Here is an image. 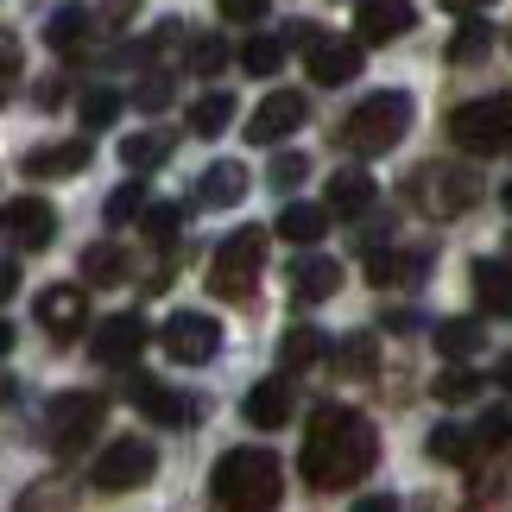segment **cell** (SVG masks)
<instances>
[{
  "label": "cell",
  "instance_id": "45",
  "mask_svg": "<svg viewBox=\"0 0 512 512\" xmlns=\"http://www.w3.org/2000/svg\"><path fill=\"white\" fill-rule=\"evenodd\" d=\"M133 13H140V0H108V7H102V19H108L114 32H127V19H133Z\"/></svg>",
  "mask_w": 512,
  "mask_h": 512
},
{
  "label": "cell",
  "instance_id": "40",
  "mask_svg": "<svg viewBox=\"0 0 512 512\" xmlns=\"http://www.w3.org/2000/svg\"><path fill=\"white\" fill-rule=\"evenodd\" d=\"M171 95H177V83H171V76H165V70H152V76H146V83H140V89H133V108H146V114H159V108L171 102Z\"/></svg>",
  "mask_w": 512,
  "mask_h": 512
},
{
  "label": "cell",
  "instance_id": "14",
  "mask_svg": "<svg viewBox=\"0 0 512 512\" xmlns=\"http://www.w3.org/2000/svg\"><path fill=\"white\" fill-rule=\"evenodd\" d=\"M32 310H38V323H45L51 336H76V329L89 323V298H83V285H45Z\"/></svg>",
  "mask_w": 512,
  "mask_h": 512
},
{
  "label": "cell",
  "instance_id": "33",
  "mask_svg": "<svg viewBox=\"0 0 512 512\" xmlns=\"http://www.w3.org/2000/svg\"><path fill=\"white\" fill-rule=\"evenodd\" d=\"M247 76H279L285 70V38H253V45L241 51Z\"/></svg>",
  "mask_w": 512,
  "mask_h": 512
},
{
  "label": "cell",
  "instance_id": "7",
  "mask_svg": "<svg viewBox=\"0 0 512 512\" xmlns=\"http://www.w3.org/2000/svg\"><path fill=\"white\" fill-rule=\"evenodd\" d=\"M102 418H108L102 392H57L51 411H45V443L57 456H70V449H83L95 430H102Z\"/></svg>",
  "mask_w": 512,
  "mask_h": 512
},
{
  "label": "cell",
  "instance_id": "2",
  "mask_svg": "<svg viewBox=\"0 0 512 512\" xmlns=\"http://www.w3.org/2000/svg\"><path fill=\"white\" fill-rule=\"evenodd\" d=\"M285 494V468L272 449H228L209 475V506L215 512H272Z\"/></svg>",
  "mask_w": 512,
  "mask_h": 512
},
{
  "label": "cell",
  "instance_id": "38",
  "mask_svg": "<svg viewBox=\"0 0 512 512\" xmlns=\"http://www.w3.org/2000/svg\"><path fill=\"white\" fill-rule=\"evenodd\" d=\"M266 177H272V190L285 196V190H298L304 177H310V159H304V152H279V159H272V171H266Z\"/></svg>",
  "mask_w": 512,
  "mask_h": 512
},
{
  "label": "cell",
  "instance_id": "6",
  "mask_svg": "<svg viewBox=\"0 0 512 512\" xmlns=\"http://www.w3.org/2000/svg\"><path fill=\"white\" fill-rule=\"evenodd\" d=\"M411 203L424 215H437V222H449V215L481 203V177L462 171V165H418L411 171Z\"/></svg>",
  "mask_w": 512,
  "mask_h": 512
},
{
  "label": "cell",
  "instance_id": "48",
  "mask_svg": "<svg viewBox=\"0 0 512 512\" xmlns=\"http://www.w3.org/2000/svg\"><path fill=\"white\" fill-rule=\"evenodd\" d=\"M13 285H19V260L0 266V298H13Z\"/></svg>",
  "mask_w": 512,
  "mask_h": 512
},
{
  "label": "cell",
  "instance_id": "41",
  "mask_svg": "<svg viewBox=\"0 0 512 512\" xmlns=\"http://www.w3.org/2000/svg\"><path fill=\"white\" fill-rule=\"evenodd\" d=\"M190 70H196V76H222V70H228V45H222V38H196Z\"/></svg>",
  "mask_w": 512,
  "mask_h": 512
},
{
  "label": "cell",
  "instance_id": "26",
  "mask_svg": "<svg viewBox=\"0 0 512 512\" xmlns=\"http://www.w3.org/2000/svg\"><path fill=\"white\" fill-rule=\"evenodd\" d=\"M430 336H437V354H449V361H468V354H475L481 342H487V329L481 323H468V317H449V323H437V329H430Z\"/></svg>",
  "mask_w": 512,
  "mask_h": 512
},
{
  "label": "cell",
  "instance_id": "42",
  "mask_svg": "<svg viewBox=\"0 0 512 512\" xmlns=\"http://www.w3.org/2000/svg\"><path fill=\"white\" fill-rule=\"evenodd\" d=\"M215 13H222L228 26H260L272 13V0H215Z\"/></svg>",
  "mask_w": 512,
  "mask_h": 512
},
{
  "label": "cell",
  "instance_id": "21",
  "mask_svg": "<svg viewBox=\"0 0 512 512\" xmlns=\"http://www.w3.org/2000/svg\"><path fill=\"white\" fill-rule=\"evenodd\" d=\"M171 146H177V133H165V127H152V133H127V140H121V165H127L133 177H146L152 165H165V159H171Z\"/></svg>",
  "mask_w": 512,
  "mask_h": 512
},
{
  "label": "cell",
  "instance_id": "15",
  "mask_svg": "<svg viewBox=\"0 0 512 512\" xmlns=\"http://www.w3.org/2000/svg\"><path fill=\"white\" fill-rule=\"evenodd\" d=\"M95 7H83V0H64V7H51V19H45V45L57 51V57H76L89 45V32H95Z\"/></svg>",
  "mask_w": 512,
  "mask_h": 512
},
{
  "label": "cell",
  "instance_id": "28",
  "mask_svg": "<svg viewBox=\"0 0 512 512\" xmlns=\"http://www.w3.org/2000/svg\"><path fill=\"white\" fill-rule=\"evenodd\" d=\"M234 127V95H203V102L190 108V133L196 140H215V133Z\"/></svg>",
  "mask_w": 512,
  "mask_h": 512
},
{
  "label": "cell",
  "instance_id": "39",
  "mask_svg": "<svg viewBox=\"0 0 512 512\" xmlns=\"http://www.w3.org/2000/svg\"><path fill=\"white\" fill-rule=\"evenodd\" d=\"M475 392H481V380H475L468 367H449V373H437V399H443V405H462V399H475Z\"/></svg>",
  "mask_w": 512,
  "mask_h": 512
},
{
  "label": "cell",
  "instance_id": "9",
  "mask_svg": "<svg viewBox=\"0 0 512 512\" xmlns=\"http://www.w3.org/2000/svg\"><path fill=\"white\" fill-rule=\"evenodd\" d=\"M159 342L177 367H203V361H215V348H222V329H215V317H203V310H177Z\"/></svg>",
  "mask_w": 512,
  "mask_h": 512
},
{
  "label": "cell",
  "instance_id": "31",
  "mask_svg": "<svg viewBox=\"0 0 512 512\" xmlns=\"http://www.w3.org/2000/svg\"><path fill=\"white\" fill-rule=\"evenodd\" d=\"M329 361H336V373H348V380H367L373 373V336H348L329 348Z\"/></svg>",
  "mask_w": 512,
  "mask_h": 512
},
{
  "label": "cell",
  "instance_id": "24",
  "mask_svg": "<svg viewBox=\"0 0 512 512\" xmlns=\"http://www.w3.org/2000/svg\"><path fill=\"white\" fill-rule=\"evenodd\" d=\"M361 209H373V177L348 165L329 177V215H361Z\"/></svg>",
  "mask_w": 512,
  "mask_h": 512
},
{
  "label": "cell",
  "instance_id": "50",
  "mask_svg": "<svg viewBox=\"0 0 512 512\" xmlns=\"http://www.w3.org/2000/svg\"><path fill=\"white\" fill-rule=\"evenodd\" d=\"M500 386L512 392V354H506V361H500Z\"/></svg>",
  "mask_w": 512,
  "mask_h": 512
},
{
  "label": "cell",
  "instance_id": "43",
  "mask_svg": "<svg viewBox=\"0 0 512 512\" xmlns=\"http://www.w3.org/2000/svg\"><path fill=\"white\" fill-rule=\"evenodd\" d=\"M177 222H184V203H159V209H146V241H171L177 234Z\"/></svg>",
  "mask_w": 512,
  "mask_h": 512
},
{
  "label": "cell",
  "instance_id": "25",
  "mask_svg": "<svg viewBox=\"0 0 512 512\" xmlns=\"http://www.w3.org/2000/svg\"><path fill=\"white\" fill-rule=\"evenodd\" d=\"M196 196H203L209 209H234V203L247 196V171H241V165H228V159H222V165H209V171H203V190H196Z\"/></svg>",
  "mask_w": 512,
  "mask_h": 512
},
{
  "label": "cell",
  "instance_id": "32",
  "mask_svg": "<svg viewBox=\"0 0 512 512\" xmlns=\"http://www.w3.org/2000/svg\"><path fill=\"white\" fill-rule=\"evenodd\" d=\"M140 209H146V177H127V184L108 196V209H102V215H108V228H121V222H133Z\"/></svg>",
  "mask_w": 512,
  "mask_h": 512
},
{
  "label": "cell",
  "instance_id": "1",
  "mask_svg": "<svg viewBox=\"0 0 512 512\" xmlns=\"http://www.w3.org/2000/svg\"><path fill=\"white\" fill-rule=\"evenodd\" d=\"M373 456H380V437H373V424L361 418L354 405H323L317 418H310V437H304V481L323 487V494H336V487H354L367 481Z\"/></svg>",
  "mask_w": 512,
  "mask_h": 512
},
{
  "label": "cell",
  "instance_id": "17",
  "mask_svg": "<svg viewBox=\"0 0 512 512\" xmlns=\"http://www.w3.org/2000/svg\"><path fill=\"white\" fill-rule=\"evenodd\" d=\"M411 19H418V7L411 0H361V45H392V38L411 32Z\"/></svg>",
  "mask_w": 512,
  "mask_h": 512
},
{
  "label": "cell",
  "instance_id": "46",
  "mask_svg": "<svg viewBox=\"0 0 512 512\" xmlns=\"http://www.w3.org/2000/svg\"><path fill=\"white\" fill-rule=\"evenodd\" d=\"M354 512H399V500H392V494H361Z\"/></svg>",
  "mask_w": 512,
  "mask_h": 512
},
{
  "label": "cell",
  "instance_id": "36",
  "mask_svg": "<svg viewBox=\"0 0 512 512\" xmlns=\"http://www.w3.org/2000/svg\"><path fill=\"white\" fill-rule=\"evenodd\" d=\"M487 45H494V26H487V19H468V26L456 32V45H449V57H456V64H475Z\"/></svg>",
  "mask_w": 512,
  "mask_h": 512
},
{
  "label": "cell",
  "instance_id": "8",
  "mask_svg": "<svg viewBox=\"0 0 512 512\" xmlns=\"http://www.w3.org/2000/svg\"><path fill=\"white\" fill-rule=\"evenodd\" d=\"M152 475H159V449H152L146 437H121V443H108L102 456H95L89 487H102V494H127V487H146Z\"/></svg>",
  "mask_w": 512,
  "mask_h": 512
},
{
  "label": "cell",
  "instance_id": "18",
  "mask_svg": "<svg viewBox=\"0 0 512 512\" xmlns=\"http://www.w3.org/2000/svg\"><path fill=\"white\" fill-rule=\"evenodd\" d=\"M298 411V392H291V380H260L247 392V424L253 430H285V418Z\"/></svg>",
  "mask_w": 512,
  "mask_h": 512
},
{
  "label": "cell",
  "instance_id": "10",
  "mask_svg": "<svg viewBox=\"0 0 512 512\" xmlns=\"http://www.w3.org/2000/svg\"><path fill=\"white\" fill-rule=\"evenodd\" d=\"M127 399L140 405L152 424H165V430L196 424V399H190V392H171L165 380H152V373H127Z\"/></svg>",
  "mask_w": 512,
  "mask_h": 512
},
{
  "label": "cell",
  "instance_id": "35",
  "mask_svg": "<svg viewBox=\"0 0 512 512\" xmlns=\"http://www.w3.org/2000/svg\"><path fill=\"white\" fill-rule=\"evenodd\" d=\"M468 449H475V437H468L462 424H437V430H430V456H437V462H468Z\"/></svg>",
  "mask_w": 512,
  "mask_h": 512
},
{
  "label": "cell",
  "instance_id": "30",
  "mask_svg": "<svg viewBox=\"0 0 512 512\" xmlns=\"http://www.w3.org/2000/svg\"><path fill=\"white\" fill-rule=\"evenodd\" d=\"M424 266H430L424 253H373V266H367V272H373V285L386 291V285H411Z\"/></svg>",
  "mask_w": 512,
  "mask_h": 512
},
{
  "label": "cell",
  "instance_id": "29",
  "mask_svg": "<svg viewBox=\"0 0 512 512\" xmlns=\"http://www.w3.org/2000/svg\"><path fill=\"white\" fill-rule=\"evenodd\" d=\"M323 354H329L323 336L304 323V329H285V342H279V367H285V373H298V367H310V361H323Z\"/></svg>",
  "mask_w": 512,
  "mask_h": 512
},
{
  "label": "cell",
  "instance_id": "34",
  "mask_svg": "<svg viewBox=\"0 0 512 512\" xmlns=\"http://www.w3.org/2000/svg\"><path fill=\"white\" fill-rule=\"evenodd\" d=\"M64 506H70V481H64V475L26 487V500H19V512H64Z\"/></svg>",
  "mask_w": 512,
  "mask_h": 512
},
{
  "label": "cell",
  "instance_id": "11",
  "mask_svg": "<svg viewBox=\"0 0 512 512\" xmlns=\"http://www.w3.org/2000/svg\"><path fill=\"white\" fill-rule=\"evenodd\" d=\"M304 114H310V108H304V95H298V89H272L266 102L247 114V127H241V133H247L253 146H279L291 127H304Z\"/></svg>",
  "mask_w": 512,
  "mask_h": 512
},
{
  "label": "cell",
  "instance_id": "5",
  "mask_svg": "<svg viewBox=\"0 0 512 512\" xmlns=\"http://www.w3.org/2000/svg\"><path fill=\"white\" fill-rule=\"evenodd\" d=\"M260 260H266V228H234V241L215 247L209 260V291L215 298H253V285H260Z\"/></svg>",
  "mask_w": 512,
  "mask_h": 512
},
{
  "label": "cell",
  "instance_id": "27",
  "mask_svg": "<svg viewBox=\"0 0 512 512\" xmlns=\"http://www.w3.org/2000/svg\"><path fill=\"white\" fill-rule=\"evenodd\" d=\"M127 272H133V260H127L114 241H95V247L83 253V279H89V285H121Z\"/></svg>",
  "mask_w": 512,
  "mask_h": 512
},
{
  "label": "cell",
  "instance_id": "19",
  "mask_svg": "<svg viewBox=\"0 0 512 512\" xmlns=\"http://www.w3.org/2000/svg\"><path fill=\"white\" fill-rule=\"evenodd\" d=\"M336 285H342V266H336V260H323V253H310V260L291 266V298H298V304H323V298H336Z\"/></svg>",
  "mask_w": 512,
  "mask_h": 512
},
{
  "label": "cell",
  "instance_id": "49",
  "mask_svg": "<svg viewBox=\"0 0 512 512\" xmlns=\"http://www.w3.org/2000/svg\"><path fill=\"white\" fill-rule=\"evenodd\" d=\"M0 70H7V76H19V45H13V38L0 45Z\"/></svg>",
  "mask_w": 512,
  "mask_h": 512
},
{
  "label": "cell",
  "instance_id": "20",
  "mask_svg": "<svg viewBox=\"0 0 512 512\" xmlns=\"http://www.w3.org/2000/svg\"><path fill=\"white\" fill-rule=\"evenodd\" d=\"M89 133L83 140H64V146H45V152H26V177H83L89 165Z\"/></svg>",
  "mask_w": 512,
  "mask_h": 512
},
{
  "label": "cell",
  "instance_id": "22",
  "mask_svg": "<svg viewBox=\"0 0 512 512\" xmlns=\"http://www.w3.org/2000/svg\"><path fill=\"white\" fill-rule=\"evenodd\" d=\"M475 298H481V310L506 317L512 310V260H475Z\"/></svg>",
  "mask_w": 512,
  "mask_h": 512
},
{
  "label": "cell",
  "instance_id": "12",
  "mask_svg": "<svg viewBox=\"0 0 512 512\" xmlns=\"http://www.w3.org/2000/svg\"><path fill=\"white\" fill-rule=\"evenodd\" d=\"M140 348H146V323L133 317V310H127V317H108V323L89 336V354H95L102 367H133V361H140Z\"/></svg>",
  "mask_w": 512,
  "mask_h": 512
},
{
  "label": "cell",
  "instance_id": "23",
  "mask_svg": "<svg viewBox=\"0 0 512 512\" xmlns=\"http://www.w3.org/2000/svg\"><path fill=\"white\" fill-rule=\"evenodd\" d=\"M272 228H279L285 241H298V247H317L323 234H329V209H317V203H285V215Z\"/></svg>",
  "mask_w": 512,
  "mask_h": 512
},
{
  "label": "cell",
  "instance_id": "13",
  "mask_svg": "<svg viewBox=\"0 0 512 512\" xmlns=\"http://www.w3.org/2000/svg\"><path fill=\"white\" fill-rule=\"evenodd\" d=\"M7 228H13L19 247L45 253V247L57 241V209L45 203V196H13V203H7Z\"/></svg>",
  "mask_w": 512,
  "mask_h": 512
},
{
  "label": "cell",
  "instance_id": "3",
  "mask_svg": "<svg viewBox=\"0 0 512 512\" xmlns=\"http://www.w3.org/2000/svg\"><path fill=\"white\" fill-rule=\"evenodd\" d=\"M405 127H411V95L405 89H380L348 114L336 140H342V152H354V159H380V152H392L405 140Z\"/></svg>",
  "mask_w": 512,
  "mask_h": 512
},
{
  "label": "cell",
  "instance_id": "51",
  "mask_svg": "<svg viewBox=\"0 0 512 512\" xmlns=\"http://www.w3.org/2000/svg\"><path fill=\"white\" fill-rule=\"evenodd\" d=\"M506 209H512V184H506Z\"/></svg>",
  "mask_w": 512,
  "mask_h": 512
},
{
  "label": "cell",
  "instance_id": "16",
  "mask_svg": "<svg viewBox=\"0 0 512 512\" xmlns=\"http://www.w3.org/2000/svg\"><path fill=\"white\" fill-rule=\"evenodd\" d=\"M310 76H317L323 89H342L361 76V38H323V45H310Z\"/></svg>",
  "mask_w": 512,
  "mask_h": 512
},
{
  "label": "cell",
  "instance_id": "37",
  "mask_svg": "<svg viewBox=\"0 0 512 512\" xmlns=\"http://www.w3.org/2000/svg\"><path fill=\"white\" fill-rule=\"evenodd\" d=\"M114 114H121V95H114V89H89L83 102H76V121H83V127H108Z\"/></svg>",
  "mask_w": 512,
  "mask_h": 512
},
{
  "label": "cell",
  "instance_id": "44",
  "mask_svg": "<svg viewBox=\"0 0 512 512\" xmlns=\"http://www.w3.org/2000/svg\"><path fill=\"white\" fill-rule=\"evenodd\" d=\"M506 437H512V418H506V411H494V418L475 430V443H506Z\"/></svg>",
  "mask_w": 512,
  "mask_h": 512
},
{
  "label": "cell",
  "instance_id": "47",
  "mask_svg": "<svg viewBox=\"0 0 512 512\" xmlns=\"http://www.w3.org/2000/svg\"><path fill=\"white\" fill-rule=\"evenodd\" d=\"M443 7H449V13H462V19H481L487 7H494V0H443Z\"/></svg>",
  "mask_w": 512,
  "mask_h": 512
},
{
  "label": "cell",
  "instance_id": "4",
  "mask_svg": "<svg viewBox=\"0 0 512 512\" xmlns=\"http://www.w3.org/2000/svg\"><path fill=\"white\" fill-rule=\"evenodd\" d=\"M449 140L475 159H494L512 146V95H481V102H462L449 114Z\"/></svg>",
  "mask_w": 512,
  "mask_h": 512
}]
</instances>
